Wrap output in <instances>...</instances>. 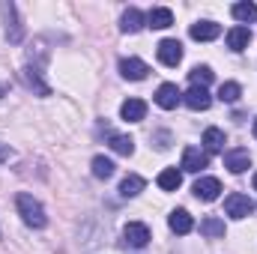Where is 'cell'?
I'll return each instance as SVG.
<instances>
[{
    "label": "cell",
    "instance_id": "3",
    "mask_svg": "<svg viewBox=\"0 0 257 254\" xmlns=\"http://www.w3.org/2000/svg\"><path fill=\"white\" fill-rule=\"evenodd\" d=\"M123 239H126V245H132V248H147V242H150V227L141 224V221H128L126 227H123Z\"/></svg>",
    "mask_w": 257,
    "mask_h": 254
},
{
    "label": "cell",
    "instance_id": "24",
    "mask_svg": "<svg viewBox=\"0 0 257 254\" xmlns=\"http://www.w3.org/2000/svg\"><path fill=\"white\" fill-rule=\"evenodd\" d=\"M239 96H242V87H239L236 81H224V84L218 87V99H221V102H227V105L239 102Z\"/></svg>",
    "mask_w": 257,
    "mask_h": 254
},
{
    "label": "cell",
    "instance_id": "12",
    "mask_svg": "<svg viewBox=\"0 0 257 254\" xmlns=\"http://www.w3.org/2000/svg\"><path fill=\"white\" fill-rule=\"evenodd\" d=\"M147 27V15L138 9V6H128L126 12H123V18H120V30L123 33H138V30H144Z\"/></svg>",
    "mask_w": 257,
    "mask_h": 254
},
{
    "label": "cell",
    "instance_id": "14",
    "mask_svg": "<svg viewBox=\"0 0 257 254\" xmlns=\"http://www.w3.org/2000/svg\"><path fill=\"white\" fill-rule=\"evenodd\" d=\"M168 227H171L174 233L186 236V233H192V230H194V218L186 212V209H174V212L168 215Z\"/></svg>",
    "mask_w": 257,
    "mask_h": 254
},
{
    "label": "cell",
    "instance_id": "26",
    "mask_svg": "<svg viewBox=\"0 0 257 254\" xmlns=\"http://www.w3.org/2000/svg\"><path fill=\"white\" fill-rule=\"evenodd\" d=\"M200 233H203V236H209V239L224 236V221H221V218H215V215H209V218H203V221H200Z\"/></svg>",
    "mask_w": 257,
    "mask_h": 254
},
{
    "label": "cell",
    "instance_id": "4",
    "mask_svg": "<svg viewBox=\"0 0 257 254\" xmlns=\"http://www.w3.org/2000/svg\"><path fill=\"white\" fill-rule=\"evenodd\" d=\"M206 165H209V156L200 147H186L183 150V171L186 174H200Z\"/></svg>",
    "mask_w": 257,
    "mask_h": 254
},
{
    "label": "cell",
    "instance_id": "30",
    "mask_svg": "<svg viewBox=\"0 0 257 254\" xmlns=\"http://www.w3.org/2000/svg\"><path fill=\"white\" fill-rule=\"evenodd\" d=\"M254 191H257V174H254Z\"/></svg>",
    "mask_w": 257,
    "mask_h": 254
},
{
    "label": "cell",
    "instance_id": "18",
    "mask_svg": "<svg viewBox=\"0 0 257 254\" xmlns=\"http://www.w3.org/2000/svg\"><path fill=\"white\" fill-rule=\"evenodd\" d=\"M21 78H24V84L33 90V93H39V96H51V87L39 78V69H33V66H24L21 69Z\"/></svg>",
    "mask_w": 257,
    "mask_h": 254
},
{
    "label": "cell",
    "instance_id": "16",
    "mask_svg": "<svg viewBox=\"0 0 257 254\" xmlns=\"http://www.w3.org/2000/svg\"><path fill=\"white\" fill-rule=\"evenodd\" d=\"M189 33H192V39H197V42H212V39L221 36V27L215 21H197V24H192Z\"/></svg>",
    "mask_w": 257,
    "mask_h": 254
},
{
    "label": "cell",
    "instance_id": "13",
    "mask_svg": "<svg viewBox=\"0 0 257 254\" xmlns=\"http://www.w3.org/2000/svg\"><path fill=\"white\" fill-rule=\"evenodd\" d=\"M120 117H123L126 123H141V120L147 117V102H144V99H126V102L120 105Z\"/></svg>",
    "mask_w": 257,
    "mask_h": 254
},
{
    "label": "cell",
    "instance_id": "10",
    "mask_svg": "<svg viewBox=\"0 0 257 254\" xmlns=\"http://www.w3.org/2000/svg\"><path fill=\"white\" fill-rule=\"evenodd\" d=\"M120 75L128 78V81H144L150 75V66L144 60H138V57H123L120 60Z\"/></svg>",
    "mask_w": 257,
    "mask_h": 254
},
{
    "label": "cell",
    "instance_id": "27",
    "mask_svg": "<svg viewBox=\"0 0 257 254\" xmlns=\"http://www.w3.org/2000/svg\"><path fill=\"white\" fill-rule=\"evenodd\" d=\"M212 69L209 66H194L192 72H189V81H192V87H209L212 84Z\"/></svg>",
    "mask_w": 257,
    "mask_h": 254
},
{
    "label": "cell",
    "instance_id": "7",
    "mask_svg": "<svg viewBox=\"0 0 257 254\" xmlns=\"http://www.w3.org/2000/svg\"><path fill=\"white\" fill-rule=\"evenodd\" d=\"M156 54H159V60L165 66H177L183 60V45H180L177 39H162L159 48H156Z\"/></svg>",
    "mask_w": 257,
    "mask_h": 254
},
{
    "label": "cell",
    "instance_id": "28",
    "mask_svg": "<svg viewBox=\"0 0 257 254\" xmlns=\"http://www.w3.org/2000/svg\"><path fill=\"white\" fill-rule=\"evenodd\" d=\"M12 156H15V153H12V147H9V144H0V165H3V162H9Z\"/></svg>",
    "mask_w": 257,
    "mask_h": 254
},
{
    "label": "cell",
    "instance_id": "29",
    "mask_svg": "<svg viewBox=\"0 0 257 254\" xmlns=\"http://www.w3.org/2000/svg\"><path fill=\"white\" fill-rule=\"evenodd\" d=\"M251 132H254V138H257V120H254V126H251Z\"/></svg>",
    "mask_w": 257,
    "mask_h": 254
},
{
    "label": "cell",
    "instance_id": "5",
    "mask_svg": "<svg viewBox=\"0 0 257 254\" xmlns=\"http://www.w3.org/2000/svg\"><path fill=\"white\" fill-rule=\"evenodd\" d=\"M0 9H3V15H6V39H9L12 45H18V42L24 39V27L18 24V12H15V3H3Z\"/></svg>",
    "mask_w": 257,
    "mask_h": 254
},
{
    "label": "cell",
    "instance_id": "2",
    "mask_svg": "<svg viewBox=\"0 0 257 254\" xmlns=\"http://www.w3.org/2000/svg\"><path fill=\"white\" fill-rule=\"evenodd\" d=\"M251 209H254V203L248 200V194H239V191H233V194H227L224 197V212L230 215V218H245V215H251Z\"/></svg>",
    "mask_w": 257,
    "mask_h": 254
},
{
    "label": "cell",
    "instance_id": "11",
    "mask_svg": "<svg viewBox=\"0 0 257 254\" xmlns=\"http://www.w3.org/2000/svg\"><path fill=\"white\" fill-rule=\"evenodd\" d=\"M224 168H227L230 174H242V171H248V168H251V156H248V150H227V153H224Z\"/></svg>",
    "mask_w": 257,
    "mask_h": 254
},
{
    "label": "cell",
    "instance_id": "1",
    "mask_svg": "<svg viewBox=\"0 0 257 254\" xmlns=\"http://www.w3.org/2000/svg\"><path fill=\"white\" fill-rule=\"evenodd\" d=\"M18 212H21V218H24V224L27 227H45L48 224V215H45V209H42V203L33 197V194H18Z\"/></svg>",
    "mask_w": 257,
    "mask_h": 254
},
{
    "label": "cell",
    "instance_id": "9",
    "mask_svg": "<svg viewBox=\"0 0 257 254\" xmlns=\"http://www.w3.org/2000/svg\"><path fill=\"white\" fill-rule=\"evenodd\" d=\"M183 102H186L192 111H206V108L212 105V96H209L206 87H189V90L183 93Z\"/></svg>",
    "mask_w": 257,
    "mask_h": 254
},
{
    "label": "cell",
    "instance_id": "23",
    "mask_svg": "<svg viewBox=\"0 0 257 254\" xmlns=\"http://www.w3.org/2000/svg\"><path fill=\"white\" fill-rule=\"evenodd\" d=\"M108 147H111L117 156H132V153H135V141H132L128 135H111V138H108Z\"/></svg>",
    "mask_w": 257,
    "mask_h": 254
},
{
    "label": "cell",
    "instance_id": "15",
    "mask_svg": "<svg viewBox=\"0 0 257 254\" xmlns=\"http://www.w3.org/2000/svg\"><path fill=\"white\" fill-rule=\"evenodd\" d=\"M171 24H174V12H171L168 6H153V9L147 12V27L165 30V27H171Z\"/></svg>",
    "mask_w": 257,
    "mask_h": 254
},
{
    "label": "cell",
    "instance_id": "25",
    "mask_svg": "<svg viewBox=\"0 0 257 254\" xmlns=\"http://www.w3.org/2000/svg\"><path fill=\"white\" fill-rule=\"evenodd\" d=\"M93 177L96 180H111L114 177V162L105 159V156H96L93 159Z\"/></svg>",
    "mask_w": 257,
    "mask_h": 254
},
{
    "label": "cell",
    "instance_id": "22",
    "mask_svg": "<svg viewBox=\"0 0 257 254\" xmlns=\"http://www.w3.org/2000/svg\"><path fill=\"white\" fill-rule=\"evenodd\" d=\"M233 18L245 27V24H251V21H257V6L254 3H233Z\"/></svg>",
    "mask_w": 257,
    "mask_h": 254
},
{
    "label": "cell",
    "instance_id": "19",
    "mask_svg": "<svg viewBox=\"0 0 257 254\" xmlns=\"http://www.w3.org/2000/svg\"><path fill=\"white\" fill-rule=\"evenodd\" d=\"M224 144H227V138H224V132L221 129H206L203 132V153L209 156V153H221L224 150Z\"/></svg>",
    "mask_w": 257,
    "mask_h": 254
},
{
    "label": "cell",
    "instance_id": "21",
    "mask_svg": "<svg viewBox=\"0 0 257 254\" xmlns=\"http://www.w3.org/2000/svg\"><path fill=\"white\" fill-rule=\"evenodd\" d=\"M144 186H147V180H144V177L128 174V177H123V183H120V194H123V197H135V194H141V191H144Z\"/></svg>",
    "mask_w": 257,
    "mask_h": 254
},
{
    "label": "cell",
    "instance_id": "17",
    "mask_svg": "<svg viewBox=\"0 0 257 254\" xmlns=\"http://www.w3.org/2000/svg\"><path fill=\"white\" fill-rule=\"evenodd\" d=\"M248 42H251V30H248V27L236 24V27L227 30V48H230V51H245Z\"/></svg>",
    "mask_w": 257,
    "mask_h": 254
},
{
    "label": "cell",
    "instance_id": "20",
    "mask_svg": "<svg viewBox=\"0 0 257 254\" xmlns=\"http://www.w3.org/2000/svg\"><path fill=\"white\" fill-rule=\"evenodd\" d=\"M159 189L162 191H177L183 186V171H177V168H165L162 174H159Z\"/></svg>",
    "mask_w": 257,
    "mask_h": 254
},
{
    "label": "cell",
    "instance_id": "6",
    "mask_svg": "<svg viewBox=\"0 0 257 254\" xmlns=\"http://www.w3.org/2000/svg\"><path fill=\"white\" fill-rule=\"evenodd\" d=\"M156 105L159 108H165V111H174L180 102H183V93H180V87L177 84H162L159 90H156Z\"/></svg>",
    "mask_w": 257,
    "mask_h": 254
},
{
    "label": "cell",
    "instance_id": "8",
    "mask_svg": "<svg viewBox=\"0 0 257 254\" xmlns=\"http://www.w3.org/2000/svg\"><path fill=\"white\" fill-rule=\"evenodd\" d=\"M192 191H194L197 200H206V203H209V200H218V194H221V183H218L215 177H200V180L194 183Z\"/></svg>",
    "mask_w": 257,
    "mask_h": 254
}]
</instances>
